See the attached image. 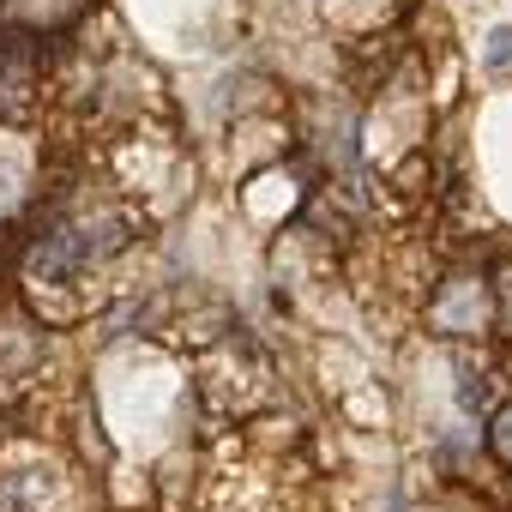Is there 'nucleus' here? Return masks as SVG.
Wrapping results in <instances>:
<instances>
[{"label": "nucleus", "instance_id": "1", "mask_svg": "<svg viewBox=\"0 0 512 512\" xmlns=\"http://www.w3.org/2000/svg\"><path fill=\"white\" fill-rule=\"evenodd\" d=\"M127 229H133V223L109 211V217H91V223H73V229L43 235L37 253H31V278H37V284H55V278H73V272L109 260V253L127 247Z\"/></svg>", "mask_w": 512, "mask_h": 512}, {"label": "nucleus", "instance_id": "2", "mask_svg": "<svg viewBox=\"0 0 512 512\" xmlns=\"http://www.w3.org/2000/svg\"><path fill=\"white\" fill-rule=\"evenodd\" d=\"M482 398H488V386H482V374H476L470 362H458V404H464V410H476Z\"/></svg>", "mask_w": 512, "mask_h": 512}, {"label": "nucleus", "instance_id": "3", "mask_svg": "<svg viewBox=\"0 0 512 512\" xmlns=\"http://www.w3.org/2000/svg\"><path fill=\"white\" fill-rule=\"evenodd\" d=\"M482 61H488V67H512V25H494V31H488Z\"/></svg>", "mask_w": 512, "mask_h": 512}, {"label": "nucleus", "instance_id": "4", "mask_svg": "<svg viewBox=\"0 0 512 512\" xmlns=\"http://www.w3.org/2000/svg\"><path fill=\"white\" fill-rule=\"evenodd\" d=\"M488 440H494V452L512 464V404H500V416H494V428H488Z\"/></svg>", "mask_w": 512, "mask_h": 512}, {"label": "nucleus", "instance_id": "5", "mask_svg": "<svg viewBox=\"0 0 512 512\" xmlns=\"http://www.w3.org/2000/svg\"><path fill=\"white\" fill-rule=\"evenodd\" d=\"M0 512H31L25 494H19V482H0Z\"/></svg>", "mask_w": 512, "mask_h": 512}, {"label": "nucleus", "instance_id": "6", "mask_svg": "<svg viewBox=\"0 0 512 512\" xmlns=\"http://www.w3.org/2000/svg\"><path fill=\"white\" fill-rule=\"evenodd\" d=\"M500 326H506V338H512V284H506V296H500Z\"/></svg>", "mask_w": 512, "mask_h": 512}]
</instances>
